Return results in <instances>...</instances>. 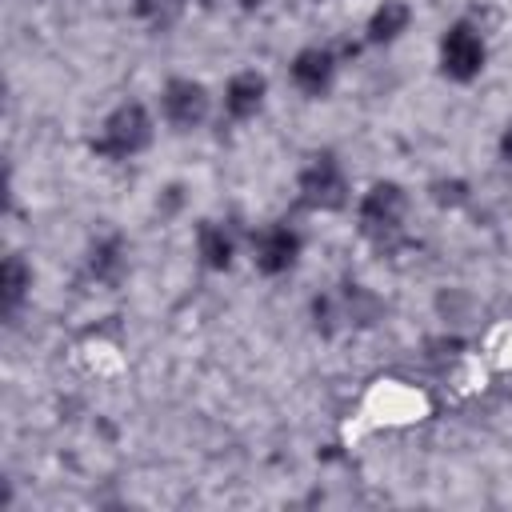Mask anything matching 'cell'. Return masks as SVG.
Returning <instances> with one entry per match:
<instances>
[{
	"mask_svg": "<svg viewBox=\"0 0 512 512\" xmlns=\"http://www.w3.org/2000/svg\"><path fill=\"white\" fill-rule=\"evenodd\" d=\"M264 4H268V0H240L244 12H256V8H264Z\"/></svg>",
	"mask_w": 512,
	"mask_h": 512,
	"instance_id": "cell-15",
	"label": "cell"
},
{
	"mask_svg": "<svg viewBox=\"0 0 512 512\" xmlns=\"http://www.w3.org/2000/svg\"><path fill=\"white\" fill-rule=\"evenodd\" d=\"M484 60H488V44L468 20H456V24L444 28V36H440V72L448 80H460V84L476 80L484 72Z\"/></svg>",
	"mask_w": 512,
	"mask_h": 512,
	"instance_id": "cell-4",
	"label": "cell"
},
{
	"mask_svg": "<svg viewBox=\"0 0 512 512\" xmlns=\"http://www.w3.org/2000/svg\"><path fill=\"white\" fill-rule=\"evenodd\" d=\"M408 20H412V8H408L404 0H384V4L368 16L364 36H368V44H392V40L408 28Z\"/></svg>",
	"mask_w": 512,
	"mask_h": 512,
	"instance_id": "cell-10",
	"label": "cell"
},
{
	"mask_svg": "<svg viewBox=\"0 0 512 512\" xmlns=\"http://www.w3.org/2000/svg\"><path fill=\"white\" fill-rule=\"evenodd\" d=\"M300 256V232L288 228V224H268L264 232H256L252 240V264L264 272V276H280L296 264Z\"/></svg>",
	"mask_w": 512,
	"mask_h": 512,
	"instance_id": "cell-6",
	"label": "cell"
},
{
	"mask_svg": "<svg viewBox=\"0 0 512 512\" xmlns=\"http://www.w3.org/2000/svg\"><path fill=\"white\" fill-rule=\"evenodd\" d=\"M196 252L204 260V268H212V272L232 268V260H236V228L228 220H204L196 228Z\"/></svg>",
	"mask_w": 512,
	"mask_h": 512,
	"instance_id": "cell-8",
	"label": "cell"
},
{
	"mask_svg": "<svg viewBox=\"0 0 512 512\" xmlns=\"http://www.w3.org/2000/svg\"><path fill=\"white\" fill-rule=\"evenodd\" d=\"M356 216H360V232H364L368 240H376V244L396 240V236L404 232L408 196H404L400 184H392V180H376V184L360 196Z\"/></svg>",
	"mask_w": 512,
	"mask_h": 512,
	"instance_id": "cell-2",
	"label": "cell"
},
{
	"mask_svg": "<svg viewBox=\"0 0 512 512\" xmlns=\"http://www.w3.org/2000/svg\"><path fill=\"white\" fill-rule=\"evenodd\" d=\"M500 156H504V164L512 168V120H508V128L500 132Z\"/></svg>",
	"mask_w": 512,
	"mask_h": 512,
	"instance_id": "cell-14",
	"label": "cell"
},
{
	"mask_svg": "<svg viewBox=\"0 0 512 512\" xmlns=\"http://www.w3.org/2000/svg\"><path fill=\"white\" fill-rule=\"evenodd\" d=\"M336 80V52L332 48H300L292 56V84L304 92V96H324Z\"/></svg>",
	"mask_w": 512,
	"mask_h": 512,
	"instance_id": "cell-7",
	"label": "cell"
},
{
	"mask_svg": "<svg viewBox=\"0 0 512 512\" xmlns=\"http://www.w3.org/2000/svg\"><path fill=\"white\" fill-rule=\"evenodd\" d=\"M28 288H32V268L12 252V256L4 260V272H0V304H4V312H8V316L24 304Z\"/></svg>",
	"mask_w": 512,
	"mask_h": 512,
	"instance_id": "cell-12",
	"label": "cell"
},
{
	"mask_svg": "<svg viewBox=\"0 0 512 512\" xmlns=\"http://www.w3.org/2000/svg\"><path fill=\"white\" fill-rule=\"evenodd\" d=\"M296 196L304 208H316V212H336L348 204V180H344V168L332 152H316L300 176H296Z\"/></svg>",
	"mask_w": 512,
	"mask_h": 512,
	"instance_id": "cell-3",
	"label": "cell"
},
{
	"mask_svg": "<svg viewBox=\"0 0 512 512\" xmlns=\"http://www.w3.org/2000/svg\"><path fill=\"white\" fill-rule=\"evenodd\" d=\"M264 96H268V80L260 72H236L224 84V112L232 120H248L264 108Z\"/></svg>",
	"mask_w": 512,
	"mask_h": 512,
	"instance_id": "cell-9",
	"label": "cell"
},
{
	"mask_svg": "<svg viewBox=\"0 0 512 512\" xmlns=\"http://www.w3.org/2000/svg\"><path fill=\"white\" fill-rule=\"evenodd\" d=\"M208 88L200 80H188V76H176L164 84L160 92V112L164 120L176 128V132H188V128H200L204 116H208Z\"/></svg>",
	"mask_w": 512,
	"mask_h": 512,
	"instance_id": "cell-5",
	"label": "cell"
},
{
	"mask_svg": "<svg viewBox=\"0 0 512 512\" xmlns=\"http://www.w3.org/2000/svg\"><path fill=\"white\" fill-rule=\"evenodd\" d=\"M124 240L120 236H104V240H96L92 244V256H88V268H92V276L100 280V284H116L120 276H124Z\"/></svg>",
	"mask_w": 512,
	"mask_h": 512,
	"instance_id": "cell-11",
	"label": "cell"
},
{
	"mask_svg": "<svg viewBox=\"0 0 512 512\" xmlns=\"http://www.w3.org/2000/svg\"><path fill=\"white\" fill-rule=\"evenodd\" d=\"M132 12L148 24V28H172L184 12V0H132Z\"/></svg>",
	"mask_w": 512,
	"mask_h": 512,
	"instance_id": "cell-13",
	"label": "cell"
},
{
	"mask_svg": "<svg viewBox=\"0 0 512 512\" xmlns=\"http://www.w3.org/2000/svg\"><path fill=\"white\" fill-rule=\"evenodd\" d=\"M152 140V116L144 104H120L104 116L100 124V136L92 140V152L96 156H108V160H128L136 152H144Z\"/></svg>",
	"mask_w": 512,
	"mask_h": 512,
	"instance_id": "cell-1",
	"label": "cell"
}]
</instances>
